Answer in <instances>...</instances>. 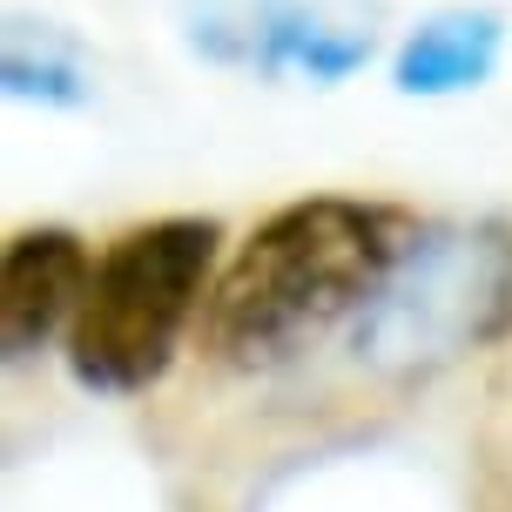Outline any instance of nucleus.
Returning a JSON list of instances; mask_svg holds the SVG:
<instances>
[{
    "instance_id": "1",
    "label": "nucleus",
    "mask_w": 512,
    "mask_h": 512,
    "mask_svg": "<svg viewBox=\"0 0 512 512\" xmlns=\"http://www.w3.org/2000/svg\"><path fill=\"white\" fill-rule=\"evenodd\" d=\"M405 256V223L358 196H304L263 216L209 290L203 337L223 364H263L371 304Z\"/></svg>"
},
{
    "instance_id": "2",
    "label": "nucleus",
    "mask_w": 512,
    "mask_h": 512,
    "mask_svg": "<svg viewBox=\"0 0 512 512\" xmlns=\"http://www.w3.org/2000/svg\"><path fill=\"white\" fill-rule=\"evenodd\" d=\"M216 243H223V230L209 216H162V223L115 236L108 256L95 263L81 317L68 324L75 384L108 391V398L149 391L169 371L196 304L209 297Z\"/></svg>"
},
{
    "instance_id": "3",
    "label": "nucleus",
    "mask_w": 512,
    "mask_h": 512,
    "mask_svg": "<svg viewBox=\"0 0 512 512\" xmlns=\"http://www.w3.org/2000/svg\"><path fill=\"white\" fill-rule=\"evenodd\" d=\"M506 283H499V256L472 250H432L425 263L411 256V277L405 283H384L378 290V310H371V324H364V344L378 351V358H398V364H418V358H445L465 331L479 337V310L499 297Z\"/></svg>"
},
{
    "instance_id": "4",
    "label": "nucleus",
    "mask_w": 512,
    "mask_h": 512,
    "mask_svg": "<svg viewBox=\"0 0 512 512\" xmlns=\"http://www.w3.org/2000/svg\"><path fill=\"white\" fill-rule=\"evenodd\" d=\"M95 263L75 230H21L0 256V344L7 358H34L61 324L81 317Z\"/></svg>"
},
{
    "instance_id": "5",
    "label": "nucleus",
    "mask_w": 512,
    "mask_h": 512,
    "mask_svg": "<svg viewBox=\"0 0 512 512\" xmlns=\"http://www.w3.org/2000/svg\"><path fill=\"white\" fill-rule=\"evenodd\" d=\"M499 48H506V27L492 14H432L405 34L391 81L398 95H459L499 68Z\"/></svg>"
},
{
    "instance_id": "6",
    "label": "nucleus",
    "mask_w": 512,
    "mask_h": 512,
    "mask_svg": "<svg viewBox=\"0 0 512 512\" xmlns=\"http://www.w3.org/2000/svg\"><path fill=\"white\" fill-rule=\"evenodd\" d=\"M7 95H21V102H88V75L68 54L27 48V34L14 27L7 34Z\"/></svg>"
}]
</instances>
